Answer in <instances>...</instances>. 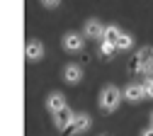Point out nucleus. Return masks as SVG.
Masks as SVG:
<instances>
[{
	"instance_id": "f257e3e1",
	"label": "nucleus",
	"mask_w": 153,
	"mask_h": 136,
	"mask_svg": "<svg viewBox=\"0 0 153 136\" xmlns=\"http://www.w3.org/2000/svg\"><path fill=\"white\" fill-rule=\"evenodd\" d=\"M122 102H124V97H122V90L117 85H105L97 95V105L102 112H117Z\"/></svg>"
},
{
	"instance_id": "f03ea898",
	"label": "nucleus",
	"mask_w": 153,
	"mask_h": 136,
	"mask_svg": "<svg viewBox=\"0 0 153 136\" xmlns=\"http://www.w3.org/2000/svg\"><path fill=\"white\" fill-rule=\"evenodd\" d=\"M134 71L139 75H148L153 71V46H141L136 51V58H134Z\"/></svg>"
},
{
	"instance_id": "7ed1b4c3",
	"label": "nucleus",
	"mask_w": 153,
	"mask_h": 136,
	"mask_svg": "<svg viewBox=\"0 0 153 136\" xmlns=\"http://www.w3.org/2000/svg\"><path fill=\"white\" fill-rule=\"evenodd\" d=\"M61 46H63V51H68V54H78V51H83V46H85V36H83L80 32H66L63 39H61Z\"/></svg>"
},
{
	"instance_id": "20e7f679",
	"label": "nucleus",
	"mask_w": 153,
	"mask_h": 136,
	"mask_svg": "<svg viewBox=\"0 0 153 136\" xmlns=\"http://www.w3.org/2000/svg\"><path fill=\"white\" fill-rule=\"evenodd\" d=\"M90 129H92V117H90L88 112H75L73 124H71V134L80 136V134H88Z\"/></svg>"
},
{
	"instance_id": "39448f33",
	"label": "nucleus",
	"mask_w": 153,
	"mask_h": 136,
	"mask_svg": "<svg viewBox=\"0 0 153 136\" xmlns=\"http://www.w3.org/2000/svg\"><path fill=\"white\" fill-rule=\"evenodd\" d=\"M102 32H105V22L97 19V17H90V19H85L80 34H83L85 39H102Z\"/></svg>"
},
{
	"instance_id": "423d86ee",
	"label": "nucleus",
	"mask_w": 153,
	"mask_h": 136,
	"mask_svg": "<svg viewBox=\"0 0 153 136\" xmlns=\"http://www.w3.org/2000/svg\"><path fill=\"white\" fill-rule=\"evenodd\" d=\"M44 54H46V49H44V44L39 42V39H27V44H25L27 61L36 63V61H42V58H44Z\"/></svg>"
},
{
	"instance_id": "0eeeda50",
	"label": "nucleus",
	"mask_w": 153,
	"mask_h": 136,
	"mask_svg": "<svg viewBox=\"0 0 153 136\" xmlns=\"http://www.w3.org/2000/svg\"><path fill=\"white\" fill-rule=\"evenodd\" d=\"M73 117H75V112H73L71 107H63L61 112H56V114H53V126L59 129V131H71Z\"/></svg>"
},
{
	"instance_id": "6e6552de",
	"label": "nucleus",
	"mask_w": 153,
	"mask_h": 136,
	"mask_svg": "<svg viewBox=\"0 0 153 136\" xmlns=\"http://www.w3.org/2000/svg\"><path fill=\"white\" fill-rule=\"evenodd\" d=\"M63 80H66L68 85H78V83L83 80V68H80L78 63H66V66H63Z\"/></svg>"
},
{
	"instance_id": "1a4fd4ad",
	"label": "nucleus",
	"mask_w": 153,
	"mask_h": 136,
	"mask_svg": "<svg viewBox=\"0 0 153 136\" xmlns=\"http://www.w3.org/2000/svg\"><path fill=\"white\" fill-rule=\"evenodd\" d=\"M122 97H124L126 102H141V100H146L141 83H129V85L122 90Z\"/></svg>"
},
{
	"instance_id": "9d476101",
	"label": "nucleus",
	"mask_w": 153,
	"mask_h": 136,
	"mask_svg": "<svg viewBox=\"0 0 153 136\" xmlns=\"http://www.w3.org/2000/svg\"><path fill=\"white\" fill-rule=\"evenodd\" d=\"M63 107H68L66 105V95L63 92H49V97H46V112L56 114V112H61Z\"/></svg>"
},
{
	"instance_id": "9b49d317",
	"label": "nucleus",
	"mask_w": 153,
	"mask_h": 136,
	"mask_svg": "<svg viewBox=\"0 0 153 136\" xmlns=\"http://www.w3.org/2000/svg\"><path fill=\"white\" fill-rule=\"evenodd\" d=\"M119 34H122V27H117V25H105V32H102V39H100V42L114 44V42L119 39Z\"/></svg>"
},
{
	"instance_id": "f8f14e48",
	"label": "nucleus",
	"mask_w": 153,
	"mask_h": 136,
	"mask_svg": "<svg viewBox=\"0 0 153 136\" xmlns=\"http://www.w3.org/2000/svg\"><path fill=\"white\" fill-rule=\"evenodd\" d=\"M114 49H117V51H129V49H134V36H131L129 32H122L119 39L114 42Z\"/></svg>"
},
{
	"instance_id": "ddd939ff",
	"label": "nucleus",
	"mask_w": 153,
	"mask_h": 136,
	"mask_svg": "<svg viewBox=\"0 0 153 136\" xmlns=\"http://www.w3.org/2000/svg\"><path fill=\"white\" fill-rule=\"evenodd\" d=\"M141 88H143V95H146V100H153V75H146V78H143Z\"/></svg>"
},
{
	"instance_id": "4468645a",
	"label": "nucleus",
	"mask_w": 153,
	"mask_h": 136,
	"mask_svg": "<svg viewBox=\"0 0 153 136\" xmlns=\"http://www.w3.org/2000/svg\"><path fill=\"white\" fill-rule=\"evenodd\" d=\"M100 54H102L105 58H109V56L117 54V49H114V44H109V42H100Z\"/></svg>"
},
{
	"instance_id": "2eb2a0df",
	"label": "nucleus",
	"mask_w": 153,
	"mask_h": 136,
	"mask_svg": "<svg viewBox=\"0 0 153 136\" xmlns=\"http://www.w3.org/2000/svg\"><path fill=\"white\" fill-rule=\"evenodd\" d=\"M39 3H42L46 10H53V7H59V5H61V0H39Z\"/></svg>"
},
{
	"instance_id": "dca6fc26",
	"label": "nucleus",
	"mask_w": 153,
	"mask_h": 136,
	"mask_svg": "<svg viewBox=\"0 0 153 136\" xmlns=\"http://www.w3.org/2000/svg\"><path fill=\"white\" fill-rule=\"evenodd\" d=\"M141 136H153V126H146V129L141 131Z\"/></svg>"
},
{
	"instance_id": "f3484780",
	"label": "nucleus",
	"mask_w": 153,
	"mask_h": 136,
	"mask_svg": "<svg viewBox=\"0 0 153 136\" xmlns=\"http://www.w3.org/2000/svg\"><path fill=\"white\" fill-rule=\"evenodd\" d=\"M151 126H153V112H151Z\"/></svg>"
}]
</instances>
